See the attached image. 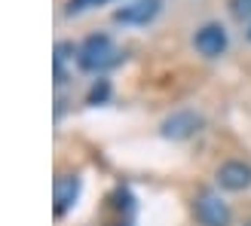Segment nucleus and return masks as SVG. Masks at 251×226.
Returning a JSON list of instances; mask_svg holds the SVG:
<instances>
[{
    "label": "nucleus",
    "mask_w": 251,
    "mask_h": 226,
    "mask_svg": "<svg viewBox=\"0 0 251 226\" xmlns=\"http://www.w3.org/2000/svg\"><path fill=\"white\" fill-rule=\"evenodd\" d=\"M248 40H251V28H248Z\"/></svg>",
    "instance_id": "9b49d317"
},
{
    "label": "nucleus",
    "mask_w": 251,
    "mask_h": 226,
    "mask_svg": "<svg viewBox=\"0 0 251 226\" xmlns=\"http://www.w3.org/2000/svg\"><path fill=\"white\" fill-rule=\"evenodd\" d=\"M196 125H199V116H193V113H175L172 119H166L162 132L169 137H187V135L196 132Z\"/></svg>",
    "instance_id": "0eeeda50"
},
{
    "label": "nucleus",
    "mask_w": 251,
    "mask_h": 226,
    "mask_svg": "<svg viewBox=\"0 0 251 226\" xmlns=\"http://www.w3.org/2000/svg\"><path fill=\"white\" fill-rule=\"evenodd\" d=\"M193 211L202 226H230V208L218 193H202L196 199Z\"/></svg>",
    "instance_id": "f03ea898"
},
{
    "label": "nucleus",
    "mask_w": 251,
    "mask_h": 226,
    "mask_svg": "<svg viewBox=\"0 0 251 226\" xmlns=\"http://www.w3.org/2000/svg\"><path fill=\"white\" fill-rule=\"evenodd\" d=\"M98 3H107V0H68V12L74 16V12H83V9H92Z\"/></svg>",
    "instance_id": "6e6552de"
},
{
    "label": "nucleus",
    "mask_w": 251,
    "mask_h": 226,
    "mask_svg": "<svg viewBox=\"0 0 251 226\" xmlns=\"http://www.w3.org/2000/svg\"><path fill=\"white\" fill-rule=\"evenodd\" d=\"M80 193V181L77 178H61L55 183V217H61L65 211L74 205V199Z\"/></svg>",
    "instance_id": "423d86ee"
},
{
    "label": "nucleus",
    "mask_w": 251,
    "mask_h": 226,
    "mask_svg": "<svg viewBox=\"0 0 251 226\" xmlns=\"http://www.w3.org/2000/svg\"><path fill=\"white\" fill-rule=\"evenodd\" d=\"M218 183L224 186V190H233L239 193L245 190V186H251V165H245V162H224V165L218 168Z\"/></svg>",
    "instance_id": "39448f33"
},
{
    "label": "nucleus",
    "mask_w": 251,
    "mask_h": 226,
    "mask_svg": "<svg viewBox=\"0 0 251 226\" xmlns=\"http://www.w3.org/2000/svg\"><path fill=\"white\" fill-rule=\"evenodd\" d=\"M120 58H123V52L117 49V43L110 40L107 34L86 37L83 46L77 49V65L83 70H89V73H101L107 68H114V65H120Z\"/></svg>",
    "instance_id": "f257e3e1"
},
{
    "label": "nucleus",
    "mask_w": 251,
    "mask_h": 226,
    "mask_svg": "<svg viewBox=\"0 0 251 226\" xmlns=\"http://www.w3.org/2000/svg\"><path fill=\"white\" fill-rule=\"evenodd\" d=\"M245 226H251V220H248V223H245Z\"/></svg>",
    "instance_id": "f8f14e48"
},
{
    "label": "nucleus",
    "mask_w": 251,
    "mask_h": 226,
    "mask_svg": "<svg viewBox=\"0 0 251 226\" xmlns=\"http://www.w3.org/2000/svg\"><path fill=\"white\" fill-rule=\"evenodd\" d=\"M193 46L199 49V55H205V58L224 55V49H227V31H224V24H215V22L202 24L193 37Z\"/></svg>",
    "instance_id": "7ed1b4c3"
},
{
    "label": "nucleus",
    "mask_w": 251,
    "mask_h": 226,
    "mask_svg": "<svg viewBox=\"0 0 251 226\" xmlns=\"http://www.w3.org/2000/svg\"><path fill=\"white\" fill-rule=\"evenodd\" d=\"M104 95H107V83H101V86H95V89L89 92V104H95V101H101Z\"/></svg>",
    "instance_id": "9d476101"
},
{
    "label": "nucleus",
    "mask_w": 251,
    "mask_h": 226,
    "mask_svg": "<svg viewBox=\"0 0 251 226\" xmlns=\"http://www.w3.org/2000/svg\"><path fill=\"white\" fill-rule=\"evenodd\" d=\"M159 0H138V3L132 6H123L114 12V22L120 24H147V22H153L159 16Z\"/></svg>",
    "instance_id": "20e7f679"
},
{
    "label": "nucleus",
    "mask_w": 251,
    "mask_h": 226,
    "mask_svg": "<svg viewBox=\"0 0 251 226\" xmlns=\"http://www.w3.org/2000/svg\"><path fill=\"white\" fill-rule=\"evenodd\" d=\"M236 19H251V0H233Z\"/></svg>",
    "instance_id": "1a4fd4ad"
}]
</instances>
